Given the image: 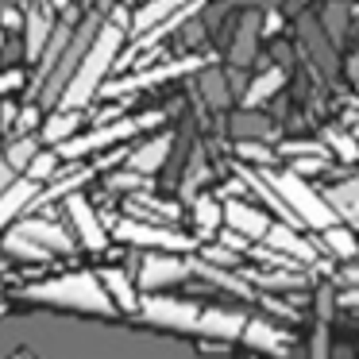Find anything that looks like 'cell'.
<instances>
[{
	"instance_id": "19",
	"label": "cell",
	"mask_w": 359,
	"mask_h": 359,
	"mask_svg": "<svg viewBox=\"0 0 359 359\" xmlns=\"http://www.w3.org/2000/svg\"><path fill=\"white\" fill-rule=\"evenodd\" d=\"M101 286L109 290L112 305H116V313H135L140 309V297H135V286L132 278H128V271H101Z\"/></svg>"
},
{
	"instance_id": "6",
	"label": "cell",
	"mask_w": 359,
	"mask_h": 359,
	"mask_svg": "<svg viewBox=\"0 0 359 359\" xmlns=\"http://www.w3.org/2000/svg\"><path fill=\"white\" fill-rule=\"evenodd\" d=\"M112 236L124 243H135V248H147V251H170V255H186V251H194V240L182 232H174V228L166 224H151V220H116V228H112Z\"/></svg>"
},
{
	"instance_id": "37",
	"label": "cell",
	"mask_w": 359,
	"mask_h": 359,
	"mask_svg": "<svg viewBox=\"0 0 359 359\" xmlns=\"http://www.w3.org/2000/svg\"><path fill=\"white\" fill-rule=\"evenodd\" d=\"M12 359H32V351H16V355H12Z\"/></svg>"
},
{
	"instance_id": "14",
	"label": "cell",
	"mask_w": 359,
	"mask_h": 359,
	"mask_svg": "<svg viewBox=\"0 0 359 359\" xmlns=\"http://www.w3.org/2000/svg\"><path fill=\"white\" fill-rule=\"evenodd\" d=\"M197 58H186V62H166V66H158V70H147V74H140V78H124V81H116V86H101V93L104 97H124V93H132V89H143V86H155V81H166V78H178V74H189V70H197Z\"/></svg>"
},
{
	"instance_id": "13",
	"label": "cell",
	"mask_w": 359,
	"mask_h": 359,
	"mask_svg": "<svg viewBox=\"0 0 359 359\" xmlns=\"http://www.w3.org/2000/svg\"><path fill=\"white\" fill-rule=\"evenodd\" d=\"M20 232H24L32 243H39L47 255H70V251H74L70 232H66V228H58L55 220H24V224H20Z\"/></svg>"
},
{
	"instance_id": "9",
	"label": "cell",
	"mask_w": 359,
	"mask_h": 359,
	"mask_svg": "<svg viewBox=\"0 0 359 359\" xmlns=\"http://www.w3.org/2000/svg\"><path fill=\"white\" fill-rule=\"evenodd\" d=\"M62 205H66V217H70L74 232L81 236V243H86L89 251H104V248H109V232H104L101 217H97V209L86 201V197H81V194H70Z\"/></svg>"
},
{
	"instance_id": "28",
	"label": "cell",
	"mask_w": 359,
	"mask_h": 359,
	"mask_svg": "<svg viewBox=\"0 0 359 359\" xmlns=\"http://www.w3.org/2000/svg\"><path fill=\"white\" fill-rule=\"evenodd\" d=\"M39 155V143L32 140V135H24V140H16L8 147V155H4V163L12 166V170H27V163H32V158Z\"/></svg>"
},
{
	"instance_id": "23",
	"label": "cell",
	"mask_w": 359,
	"mask_h": 359,
	"mask_svg": "<svg viewBox=\"0 0 359 359\" xmlns=\"http://www.w3.org/2000/svg\"><path fill=\"white\" fill-rule=\"evenodd\" d=\"M4 251H8L12 259H24V263H43V259H50L47 251H43L39 243L27 240V236L20 232V228H12V232L4 236Z\"/></svg>"
},
{
	"instance_id": "15",
	"label": "cell",
	"mask_w": 359,
	"mask_h": 359,
	"mask_svg": "<svg viewBox=\"0 0 359 359\" xmlns=\"http://www.w3.org/2000/svg\"><path fill=\"white\" fill-rule=\"evenodd\" d=\"M240 340L248 344V348H255V351H266V355H286L290 351V336L282 332L278 325H271V320H251L248 317Z\"/></svg>"
},
{
	"instance_id": "30",
	"label": "cell",
	"mask_w": 359,
	"mask_h": 359,
	"mask_svg": "<svg viewBox=\"0 0 359 359\" xmlns=\"http://www.w3.org/2000/svg\"><path fill=\"white\" fill-rule=\"evenodd\" d=\"M236 135L240 140H248V135H271V124L266 120H259V116H251V109H248V116H240V124H236Z\"/></svg>"
},
{
	"instance_id": "38",
	"label": "cell",
	"mask_w": 359,
	"mask_h": 359,
	"mask_svg": "<svg viewBox=\"0 0 359 359\" xmlns=\"http://www.w3.org/2000/svg\"><path fill=\"white\" fill-rule=\"evenodd\" d=\"M50 4H55V8H66V4H70V0H50Z\"/></svg>"
},
{
	"instance_id": "24",
	"label": "cell",
	"mask_w": 359,
	"mask_h": 359,
	"mask_svg": "<svg viewBox=\"0 0 359 359\" xmlns=\"http://www.w3.org/2000/svg\"><path fill=\"white\" fill-rule=\"evenodd\" d=\"M282 81H286V74L282 70H266L263 78H255L248 86V97H243V104H248V109H255V104H263L266 97H274L282 89Z\"/></svg>"
},
{
	"instance_id": "39",
	"label": "cell",
	"mask_w": 359,
	"mask_h": 359,
	"mask_svg": "<svg viewBox=\"0 0 359 359\" xmlns=\"http://www.w3.org/2000/svg\"><path fill=\"white\" fill-rule=\"evenodd\" d=\"M351 135H355V140H359V124H355V128H351Z\"/></svg>"
},
{
	"instance_id": "29",
	"label": "cell",
	"mask_w": 359,
	"mask_h": 359,
	"mask_svg": "<svg viewBox=\"0 0 359 359\" xmlns=\"http://www.w3.org/2000/svg\"><path fill=\"white\" fill-rule=\"evenodd\" d=\"M340 155V158H359V140H351V135H344V132H328V155Z\"/></svg>"
},
{
	"instance_id": "33",
	"label": "cell",
	"mask_w": 359,
	"mask_h": 359,
	"mask_svg": "<svg viewBox=\"0 0 359 359\" xmlns=\"http://www.w3.org/2000/svg\"><path fill=\"white\" fill-rule=\"evenodd\" d=\"M109 186L112 189H140V186H147V182H143V174H112V178H109Z\"/></svg>"
},
{
	"instance_id": "5",
	"label": "cell",
	"mask_w": 359,
	"mask_h": 359,
	"mask_svg": "<svg viewBox=\"0 0 359 359\" xmlns=\"http://www.w3.org/2000/svg\"><path fill=\"white\" fill-rule=\"evenodd\" d=\"M163 124V112H147V116H124V120H112V124L104 128H93V132L86 135H74V140L58 143V158H81V155H93V151L101 147H112V143L120 140H132L135 132H143V128H155Z\"/></svg>"
},
{
	"instance_id": "7",
	"label": "cell",
	"mask_w": 359,
	"mask_h": 359,
	"mask_svg": "<svg viewBox=\"0 0 359 359\" xmlns=\"http://www.w3.org/2000/svg\"><path fill=\"white\" fill-rule=\"evenodd\" d=\"M140 313L143 320L158 328H174V332H194L197 317H201V305L194 302H178V297H158V294H147L140 302Z\"/></svg>"
},
{
	"instance_id": "25",
	"label": "cell",
	"mask_w": 359,
	"mask_h": 359,
	"mask_svg": "<svg viewBox=\"0 0 359 359\" xmlns=\"http://www.w3.org/2000/svg\"><path fill=\"white\" fill-rule=\"evenodd\" d=\"M320 240H325V248L332 251V255H340V259H351V255L359 251V243H355V236H351V228H340V224L325 228V232H320Z\"/></svg>"
},
{
	"instance_id": "8",
	"label": "cell",
	"mask_w": 359,
	"mask_h": 359,
	"mask_svg": "<svg viewBox=\"0 0 359 359\" xmlns=\"http://www.w3.org/2000/svg\"><path fill=\"white\" fill-rule=\"evenodd\" d=\"M189 255H170V251H147L140 263V290H163L174 282L189 278Z\"/></svg>"
},
{
	"instance_id": "20",
	"label": "cell",
	"mask_w": 359,
	"mask_h": 359,
	"mask_svg": "<svg viewBox=\"0 0 359 359\" xmlns=\"http://www.w3.org/2000/svg\"><path fill=\"white\" fill-rule=\"evenodd\" d=\"M170 143H174L170 135H155V140L143 143L135 155H128V166H132L135 174H143V178H147V174H155L158 166L166 163V155H170Z\"/></svg>"
},
{
	"instance_id": "21",
	"label": "cell",
	"mask_w": 359,
	"mask_h": 359,
	"mask_svg": "<svg viewBox=\"0 0 359 359\" xmlns=\"http://www.w3.org/2000/svg\"><path fill=\"white\" fill-rule=\"evenodd\" d=\"M220 220H224V205L212 201V197H197V201H194L197 236H217L220 232Z\"/></svg>"
},
{
	"instance_id": "27",
	"label": "cell",
	"mask_w": 359,
	"mask_h": 359,
	"mask_svg": "<svg viewBox=\"0 0 359 359\" xmlns=\"http://www.w3.org/2000/svg\"><path fill=\"white\" fill-rule=\"evenodd\" d=\"M27 178L35 182V186H39V182H50L58 174V151H39V155L32 158V163H27Z\"/></svg>"
},
{
	"instance_id": "12",
	"label": "cell",
	"mask_w": 359,
	"mask_h": 359,
	"mask_svg": "<svg viewBox=\"0 0 359 359\" xmlns=\"http://www.w3.org/2000/svg\"><path fill=\"white\" fill-rule=\"evenodd\" d=\"M243 325H248V317H243V313H232V309H201L194 332L212 336V340H240Z\"/></svg>"
},
{
	"instance_id": "31",
	"label": "cell",
	"mask_w": 359,
	"mask_h": 359,
	"mask_svg": "<svg viewBox=\"0 0 359 359\" xmlns=\"http://www.w3.org/2000/svg\"><path fill=\"white\" fill-rule=\"evenodd\" d=\"M224 78L220 74H205V97H209V104H224L228 93H224Z\"/></svg>"
},
{
	"instance_id": "34",
	"label": "cell",
	"mask_w": 359,
	"mask_h": 359,
	"mask_svg": "<svg viewBox=\"0 0 359 359\" xmlns=\"http://www.w3.org/2000/svg\"><path fill=\"white\" fill-rule=\"evenodd\" d=\"M20 86H24V74H16V70L0 74V93H16Z\"/></svg>"
},
{
	"instance_id": "4",
	"label": "cell",
	"mask_w": 359,
	"mask_h": 359,
	"mask_svg": "<svg viewBox=\"0 0 359 359\" xmlns=\"http://www.w3.org/2000/svg\"><path fill=\"white\" fill-rule=\"evenodd\" d=\"M97 32H101V20H97V16L81 20V24L70 32V43H66V50L58 55L55 70H50V74H47V81L39 86V101H43V104H58V101H62L66 86H70V78H74V70L81 66V58H86V50L93 47Z\"/></svg>"
},
{
	"instance_id": "1",
	"label": "cell",
	"mask_w": 359,
	"mask_h": 359,
	"mask_svg": "<svg viewBox=\"0 0 359 359\" xmlns=\"http://www.w3.org/2000/svg\"><path fill=\"white\" fill-rule=\"evenodd\" d=\"M120 47H124V27H120V24H101L93 47L86 50L81 66L74 70V78H70V86H66L58 109H70V112H81V109H86V104L93 101L97 93H101V86H104V78H109L112 62H116Z\"/></svg>"
},
{
	"instance_id": "17",
	"label": "cell",
	"mask_w": 359,
	"mask_h": 359,
	"mask_svg": "<svg viewBox=\"0 0 359 359\" xmlns=\"http://www.w3.org/2000/svg\"><path fill=\"white\" fill-rule=\"evenodd\" d=\"M186 4L189 0H147V4L135 12V20H132V35H140V39L151 35L158 24H166V20H170L174 12H182Z\"/></svg>"
},
{
	"instance_id": "2",
	"label": "cell",
	"mask_w": 359,
	"mask_h": 359,
	"mask_svg": "<svg viewBox=\"0 0 359 359\" xmlns=\"http://www.w3.org/2000/svg\"><path fill=\"white\" fill-rule=\"evenodd\" d=\"M24 297H27V302H35V305H50V309H78V313H97V317H112V313H116L109 290H104L101 278L89 274V271L62 274V278L27 286Z\"/></svg>"
},
{
	"instance_id": "35",
	"label": "cell",
	"mask_w": 359,
	"mask_h": 359,
	"mask_svg": "<svg viewBox=\"0 0 359 359\" xmlns=\"http://www.w3.org/2000/svg\"><path fill=\"white\" fill-rule=\"evenodd\" d=\"M12 182H16V170H12V166L4 163V158H0V194H4V189H8Z\"/></svg>"
},
{
	"instance_id": "3",
	"label": "cell",
	"mask_w": 359,
	"mask_h": 359,
	"mask_svg": "<svg viewBox=\"0 0 359 359\" xmlns=\"http://www.w3.org/2000/svg\"><path fill=\"white\" fill-rule=\"evenodd\" d=\"M259 174H263V182L282 197V205H286V209L294 212L297 224L313 228V232H325V228H332V224H336L332 205H328L325 197H320L305 178H297L294 170H259Z\"/></svg>"
},
{
	"instance_id": "26",
	"label": "cell",
	"mask_w": 359,
	"mask_h": 359,
	"mask_svg": "<svg viewBox=\"0 0 359 359\" xmlns=\"http://www.w3.org/2000/svg\"><path fill=\"white\" fill-rule=\"evenodd\" d=\"M255 27H259V16H248V20H243L240 39H236V47H232V62H236V66H248L251 55H255Z\"/></svg>"
},
{
	"instance_id": "10",
	"label": "cell",
	"mask_w": 359,
	"mask_h": 359,
	"mask_svg": "<svg viewBox=\"0 0 359 359\" xmlns=\"http://www.w3.org/2000/svg\"><path fill=\"white\" fill-rule=\"evenodd\" d=\"M266 251H278L282 259H290L294 266H309L317 263V248H313L309 240H302V236L294 232V224H271V232L263 236Z\"/></svg>"
},
{
	"instance_id": "32",
	"label": "cell",
	"mask_w": 359,
	"mask_h": 359,
	"mask_svg": "<svg viewBox=\"0 0 359 359\" xmlns=\"http://www.w3.org/2000/svg\"><path fill=\"white\" fill-rule=\"evenodd\" d=\"M240 155H243V158H251V163H271V158H274L266 147H259V143H251V140H243V143H240Z\"/></svg>"
},
{
	"instance_id": "18",
	"label": "cell",
	"mask_w": 359,
	"mask_h": 359,
	"mask_svg": "<svg viewBox=\"0 0 359 359\" xmlns=\"http://www.w3.org/2000/svg\"><path fill=\"white\" fill-rule=\"evenodd\" d=\"M50 32H55V24H50V16L43 8H27L24 16V50H27V62H39L43 50H47V39Z\"/></svg>"
},
{
	"instance_id": "36",
	"label": "cell",
	"mask_w": 359,
	"mask_h": 359,
	"mask_svg": "<svg viewBox=\"0 0 359 359\" xmlns=\"http://www.w3.org/2000/svg\"><path fill=\"white\" fill-rule=\"evenodd\" d=\"M32 124H39V112H32V109L20 112V128H32Z\"/></svg>"
},
{
	"instance_id": "11",
	"label": "cell",
	"mask_w": 359,
	"mask_h": 359,
	"mask_svg": "<svg viewBox=\"0 0 359 359\" xmlns=\"http://www.w3.org/2000/svg\"><path fill=\"white\" fill-rule=\"evenodd\" d=\"M224 224L228 232H236L240 240H263L266 232H271V217H266L263 209H255V205L248 201H224Z\"/></svg>"
},
{
	"instance_id": "22",
	"label": "cell",
	"mask_w": 359,
	"mask_h": 359,
	"mask_svg": "<svg viewBox=\"0 0 359 359\" xmlns=\"http://www.w3.org/2000/svg\"><path fill=\"white\" fill-rule=\"evenodd\" d=\"M78 112H70V109H58L55 116L47 120V124H43V140L47 143H66V140H74V132H78Z\"/></svg>"
},
{
	"instance_id": "16",
	"label": "cell",
	"mask_w": 359,
	"mask_h": 359,
	"mask_svg": "<svg viewBox=\"0 0 359 359\" xmlns=\"http://www.w3.org/2000/svg\"><path fill=\"white\" fill-rule=\"evenodd\" d=\"M32 201H39V186H35L32 178H16L4 194H0V232H4Z\"/></svg>"
}]
</instances>
